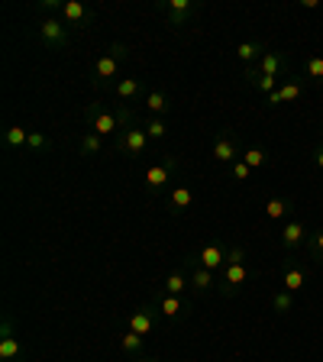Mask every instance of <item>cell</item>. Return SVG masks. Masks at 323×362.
<instances>
[{
	"mask_svg": "<svg viewBox=\"0 0 323 362\" xmlns=\"http://www.w3.org/2000/svg\"><path fill=\"white\" fill-rule=\"evenodd\" d=\"M129 62V45L123 42H110L107 45V52H100L98 59H94V65H90V88L98 90H113L117 88V81H120L123 75V65Z\"/></svg>",
	"mask_w": 323,
	"mask_h": 362,
	"instance_id": "obj_1",
	"label": "cell"
},
{
	"mask_svg": "<svg viewBox=\"0 0 323 362\" xmlns=\"http://www.w3.org/2000/svg\"><path fill=\"white\" fill-rule=\"evenodd\" d=\"M84 123H88L90 133H98V136H120L123 129L136 127V113H133V107L107 110L104 104H88L84 107Z\"/></svg>",
	"mask_w": 323,
	"mask_h": 362,
	"instance_id": "obj_2",
	"label": "cell"
},
{
	"mask_svg": "<svg viewBox=\"0 0 323 362\" xmlns=\"http://www.w3.org/2000/svg\"><path fill=\"white\" fill-rule=\"evenodd\" d=\"M252 275H256V272H252V265H249V259H246V249L230 246L226 265H223V272H220V279H217V294L220 298H236Z\"/></svg>",
	"mask_w": 323,
	"mask_h": 362,
	"instance_id": "obj_3",
	"label": "cell"
},
{
	"mask_svg": "<svg viewBox=\"0 0 323 362\" xmlns=\"http://www.w3.org/2000/svg\"><path fill=\"white\" fill-rule=\"evenodd\" d=\"M175 175H178V158L165 156L162 162H152L143 175L146 194H168L175 188Z\"/></svg>",
	"mask_w": 323,
	"mask_h": 362,
	"instance_id": "obj_4",
	"label": "cell"
},
{
	"mask_svg": "<svg viewBox=\"0 0 323 362\" xmlns=\"http://www.w3.org/2000/svg\"><path fill=\"white\" fill-rule=\"evenodd\" d=\"M71 26L61 16H39L36 23V39L45 49H68L71 45Z\"/></svg>",
	"mask_w": 323,
	"mask_h": 362,
	"instance_id": "obj_5",
	"label": "cell"
},
{
	"mask_svg": "<svg viewBox=\"0 0 323 362\" xmlns=\"http://www.w3.org/2000/svg\"><path fill=\"white\" fill-rule=\"evenodd\" d=\"M155 10L162 13L165 26H172V30H184V26L201 13V7H197L194 0H158Z\"/></svg>",
	"mask_w": 323,
	"mask_h": 362,
	"instance_id": "obj_6",
	"label": "cell"
},
{
	"mask_svg": "<svg viewBox=\"0 0 323 362\" xmlns=\"http://www.w3.org/2000/svg\"><path fill=\"white\" fill-rule=\"evenodd\" d=\"M307 240H310V230H307V223H304V220L291 217V220H285V223H281L278 243H281V249H285L288 256L304 252V249H307Z\"/></svg>",
	"mask_w": 323,
	"mask_h": 362,
	"instance_id": "obj_7",
	"label": "cell"
},
{
	"mask_svg": "<svg viewBox=\"0 0 323 362\" xmlns=\"http://www.w3.org/2000/svg\"><path fill=\"white\" fill-rule=\"evenodd\" d=\"M211 156H213V162H220V165H233V162L242 158V146L230 129H220L211 143Z\"/></svg>",
	"mask_w": 323,
	"mask_h": 362,
	"instance_id": "obj_8",
	"label": "cell"
},
{
	"mask_svg": "<svg viewBox=\"0 0 323 362\" xmlns=\"http://www.w3.org/2000/svg\"><path fill=\"white\" fill-rule=\"evenodd\" d=\"M194 201H197L194 185L178 181V185H175V188L165 194V214H168V217H184V214L194 207Z\"/></svg>",
	"mask_w": 323,
	"mask_h": 362,
	"instance_id": "obj_9",
	"label": "cell"
},
{
	"mask_svg": "<svg viewBox=\"0 0 323 362\" xmlns=\"http://www.w3.org/2000/svg\"><path fill=\"white\" fill-rule=\"evenodd\" d=\"M149 143L152 139H149V133H146V127H129L117 136V152H123V156H129V158H143Z\"/></svg>",
	"mask_w": 323,
	"mask_h": 362,
	"instance_id": "obj_10",
	"label": "cell"
},
{
	"mask_svg": "<svg viewBox=\"0 0 323 362\" xmlns=\"http://www.w3.org/2000/svg\"><path fill=\"white\" fill-rule=\"evenodd\" d=\"M0 362H23V343L13 330V317H4L0 327Z\"/></svg>",
	"mask_w": 323,
	"mask_h": 362,
	"instance_id": "obj_11",
	"label": "cell"
},
{
	"mask_svg": "<svg viewBox=\"0 0 323 362\" xmlns=\"http://www.w3.org/2000/svg\"><path fill=\"white\" fill-rule=\"evenodd\" d=\"M304 75H291V78H285V81L278 84V90H271L269 98H262L265 100V107H278V104H291V100H298L304 94Z\"/></svg>",
	"mask_w": 323,
	"mask_h": 362,
	"instance_id": "obj_12",
	"label": "cell"
},
{
	"mask_svg": "<svg viewBox=\"0 0 323 362\" xmlns=\"http://www.w3.org/2000/svg\"><path fill=\"white\" fill-rule=\"evenodd\" d=\"M155 324H158V308H152V304H139V308L129 314L127 330L139 333V337H149V333L155 330Z\"/></svg>",
	"mask_w": 323,
	"mask_h": 362,
	"instance_id": "obj_13",
	"label": "cell"
},
{
	"mask_svg": "<svg viewBox=\"0 0 323 362\" xmlns=\"http://www.w3.org/2000/svg\"><path fill=\"white\" fill-rule=\"evenodd\" d=\"M226 256H230V249L223 246V243H207V246H201V252L197 256H191L197 265H204V269H211V272H223V265H226Z\"/></svg>",
	"mask_w": 323,
	"mask_h": 362,
	"instance_id": "obj_14",
	"label": "cell"
},
{
	"mask_svg": "<svg viewBox=\"0 0 323 362\" xmlns=\"http://www.w3.org/2000/svg\"><path fill=\"white\" fill-rule=\"evenodd\" d=\"M113 94H117V98H120L127 107H133V104H139V100L146 104L149 88L143 84V78H120V81H117V88H113Z\"/></svg>",
	"mask_w": 323,
	"mask_h": 362,
	"instance_id": "obj_15",
	"label": "cell"
},
{
	"mask_svg": "<svg viewBox=\"0 0 323 362\" xmlns=\"http://www.w3.org/2000/svg\"><path fill=\"white\" fill-rule=\"evenodd\" d=\"M184 262L191 265V294H197V298H201V294H207L211 291V288H217V272H211V269H204V265H197L194 259H184Z\"/></svg>",
	"mask_w": 323,
	"mask_h": 362,
	"instance_id": "obj_16",
	"label": "cell"
},
{
	"mask_svg": "<svg viewBox=\"0 0 323 362\" xmlns=\"http://www.w3.org/2000/svg\"><path fill=\"white\" fill-rule=\"evenodd\" d=\"M259 71L262 75H271V78H291V59H288V52H265L262 59H259Z\"/></svg>",
	"mask_w": 323,
	"mask_h": 362,
	"instance_id": "obj_17",
	"label": "cell"
},
{
	"mask_svg": "<svg viewBox=\"0 0 323 362\" xmlns=\"http://www.w3.org/2000/svg\"><path fill=\"white\" fill-rule=\"evenodd\" d=\"M158 314L165 317V320H184L188 317V310H191V301H181L178 294H158Z\"/></svg>",
	"mask_w": 323,
	"mask_h": 362,
	"instance_id": "obj_18",
	"label": "cell"
},
{
	"mask_svg": "<svg viewBox=\"0 0 323 362\" xmlns=\"http://www.w3.org/2000/svg\"><path fill=\"white\" fill-rule=\"evenodd\" d=\"M304 285H307V265L298 262V259H291V262L285 265V275H281V288L291 294H301Z\"/></svg>",
	"mask_w": 323,
	"mask_h": 362,
	"instance_id": "obj_19",
	"label": "cell"
},
{
	"mask_svg": "<svg viewBox=\"0 0 323 362\" xmlns=\"http://www.w3.org/2000/svg\"><path fill=\"white\" fill-rule=\"evenodd\" d=\"M61 20H65L71 30H84V26L94 20V13L84 7L81 0H65V7H61Z\"/></svg>",
	"mask_w": 323,
	"mask_h": 362,
	"instance_id": "obj_20",
	"label": "cell"
},
{
	"mask_svg": "<svg viewBox=\"0 0 323 362\" xmlns=\"http://www.w3.org/2000/svg\"><path fill=\"white\" fill-rule=\"evenodd\" d=\"M269 52V45L262 42V39H252V42H240L236 45V59L242 62V68L246 65H259V59Z\"/></svg>",
	"mask_w": 323,
	"mask_h": 362,
	"instance_id": "obj_21",
	"label": "cell"
},
{
	"mask_svg": "<svg viewBox=\"0 0 323 362\" xmlns=\"http://www.w3.org/2000/svg\"><path fill=\"white\" fill-rule=\"evenodd\" d=\"M291 214H294L291 197H269V201H265V217H269L271 223H278V220H291Z\"/></svg>",
	"mask_w": 323,
	"mask_h": 362,
	"instance_id": "obj_22",
	"label": "cell"
},
{
	"mask_svg": "<svg viewBox=\"0 0 323 362\" xmlns=\"http://www.w3.org/2000/svg\"><path fill=\"white\" fill-rule=\"evenodd\" d=\"M162 291L165 294H184V291H191V275L184 269H175V272H168L165 279H162Z\"/></svg>",
	"mask_w": 323,
	"mask_h": 362,
	"instance_id": "obj_23",
	"label": "cell"
},
{
	"mask_svg": "<svg viewBox=\"0 0 323 362\" xmlns=\"http://www.w3.org/2000/svg\"><path fill=\"white\" fill-rule=\"evenodd\" d=\"M120 349H123V356H129V359H143L146 356V337H139V333H133V330H123L120 333Z\"/></svg>",
	"mask_w": 323,
	"mask_h": 362,
	"instance_id": "obj_24",
	"label": "cell"
},
{
	"mask_svg": "<svg viewBox=\"0 0 323 362\" xmlns=\"http://www.w3.org/2000/svg\"><path fill=\"white\" fill-rule=\"evenodd\" d=\"M146 110H149L152 117H168V113H172V98H168L165 90L152 88L149 98H146Z\"/></svg>",
	"mask_w": 323,
	"mask_h": 362,
	"instance_id": "obj_25",
	"label": "cell"
},
{
	"mask_svg": "<svg viewBox=\"0 0 323 362\" xmlns=\"http://www.w3.org/2000/svg\"><path fill=\"white\" fill-rule=\"evenodd\" d=\"M294 304H298V294L285 291V288H278V291L271 294V310H275L278 317H288V314H291Z\"/></svg>",
	"mask_w": 323,
	"mask_h": 362,
	"instance_id": "obj_26",
	"label": "cell"
},
{
	"mask_svg": "<svg viewBox=\"0 0 323 362\" xmlns=\"http://www.w3.org/2000/svg\"><path fill=\"white\" fill-rule=\"evenodd\" d=\"M304 78H307L310 84H320L323 88V55L320 52H314V55L304 59Z\"/></svg>",
	"mask_w": 323,
	"mask_h": 362,
	"instance_id": "obj_27",
	"label": "cell"
},
{
	"mask_svg": "<svg viewBox=\"0 0 323 362\" xmlns=\"http://www.w3.org/2000/svg\"><path fill=\"white\" fill-rule=\"evenodd\" d=\"M26 143H30V129H23V127L4 129V146H7V149H23Z\"/></svg>",
	"mask_w": 323,
	"mask_h": 362,
	"instance_id": "obj_28",
	"label": "cell"
},
{
	"mask_svg": "<svg viewBox=\"0 0 323 362\" xmlns=\"http://www.w3.org/2000/svg\"><path fill=\"white\" fill-rule=\"evenodd\" d=\"M100 149H104V136H98V133H84L81 136V156H88V158H94V156H100Z\"/></svg>",
	"mask_w": 323,
	"mask_h": 362,
	"instance_id": "obj_29",
	"label": "cell"
},
{
	"mask_svg": "<svg viewBox=\"0 0 323 362\" xmlns=\"http://www.w3.org/2000/svg\"><path fill=\"white\" fill-rule=\"evenodd\" d=\"M146 133H149L152 143L165 139V136H168V120H165V117H152V120L146 123Z\"/></svg>",
	"mask_w": 323,
	"mask_h": 362,
	"instance_id": "obj_30",
	"label": "cell"
},
{
	"mask_svg": "<svg viewBox=\"0 0 323 362\" xmlns=\"http://www.w3.org/2000/svg\"><path fill=\"white\" fill-rule=\"evenodd\" d=\"M242 162H246V165L256 172V168H262L265 162H269V152H265V149H256V146H252V149H242Z\"/></svg>",
	"mask_w": 323,
	"mask_h": 362,
	"instance_id": "obj_31",
	"label": "cell"
},
{
	"mask_svg": "<svg viewBox=\"0 0 323 362\" xmlns=\"http://www.w3.org/2000/svg\"><path fill=\"white\" fill-rule=\"evenodd\" d=\"M307 252H310V259H314L317 265H323V230H314V233H310Z\"/></svg>",
	"mask_w": 323,
	"mask_h": 362,
	"instance_id": "obj_32",
	"label": "cell"
},
{
	"mask_svg": "<svg viewBox=\"0 0 323 362\" xmlns=\"http://www.w3.org/2000/svg\"><path fill=\"white\" fill-rule=\"evenodd\" d=\"M61 7H65V0H39V4H36V13L39 16H52V13L61 16Z\"/></svg>",
	"mask_w": 323,
	"mask_h": 362,
	"instance_id": "obj_33",
	"label": "cell"
},
{
	"mask_svg": "<svg viewBox=\"0 0 323 362\" xmlns=\"http://www.w3.org/2000/svg\"><path fill=\"white\" fill-rule=\"evenodd\" d=\"M230 178H233L236 185H242V181H249V178H252V168H249L246 162H242V158H240V162H233V165H230Z\"/></svg>",
	"mask_w": 323,
	"mask_h": 362,
	"instance_id": "obj_34",
	"label": "cell"
},
{
	"mask_svg": "<svg viewBox=\"0 0 323 362\" xmlns=\"http://www.w3.org/2000/svg\"><path fill=\"white\" fill-rule=\"evenodd\" d=\"M26 149H33V152H49L52 149V139L49 136H42V133H30V143H26Z\"/></svg>",
	"mask_w": 323,
	"mask_h": 362,
	"instance_id": "obj_35",
	"label": "cell"
},
{
	"mask_svg": "<svg viewBox=\"0 0 323 362\" xmlns=\"http://www.w3.org/2000/svg\"><path fill=\"white\" fill-rule=\"evenodd\" d=\"M314 165L323 172V143H317V149H314Z\"/></svg>",
	"mask_w": 323,
	"mask_h": 362,
	"instance_id": "obj_36",
	"label": "cell"
},
{
	"mask_svg": "<svg viewBox=\"0 0 323 362\" xmlns=\"http://www.w3.org/2000/svg\"><path fill=\"white\" fill-rule=\"evenodd\" d=\"M136 362H158L155 356H143V359H136Z\"/></svg>",
	"mask_w": 323,
	"mask_h": 362,
	"instance_id": "obj_37",
	"label": "cell"
},
{
	"mask_svg": "<svg viewBox=\"0 0 323 362\" xmlns=\"http://www.w3.org/2000/svg\"><path fill=\"white\" fill-rule=\"evenodd\" d=\"M320 143H323V136H320Z\"/></svg>",
	"mask_w": 323,
	"mask_h": 362,
	"instance_id": "obj_38",
	"label": "cell"
}]
</instances>
